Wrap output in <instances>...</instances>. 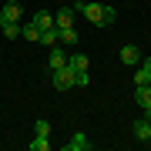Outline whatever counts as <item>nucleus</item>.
<instances>
[{
    "instance_id": "obj_21",
    "label": "nucleus",
    "mask_w": 151,
    "mask_h": 151,
    "mask_svg": "<svg viewBox=\"0 0 151 151\" xmlns=\"http://www.w3.org/2000/svg\"><path fill=\"white\" fill-rule=\"evenodd\" d=\"M141 67H145V70H151V57H141Z\"/></svg>"
},
{
    "instance_id": "obj_15",
    "label": "nucleus",
    "mask_w": 151,
    "mask_h": 151,
    "mask_svg": "<svg viewBox=\"0 0 151 151\" xmlns=\"http://www.w3.org/2000/svg\"><path fill=\"white\" fill-rule=\"evenodd\" d=\"M0 34H4L7 40H14V37H20V24H17V20H10V24H4V27H0Z\"/></svg>"
},
{
    "instance_id": "obj_20",
    "label": "nucleus",
    "mask_w": 151,
    "mask_h": 151,
    "mask_svg": "<svg viewBox=\"0 0 151 151\" xmlns=\"http://www.w3.org/2000/svg\"><path fill=\"white\" fill-rule=\"evenodd\" d=\"M114 20H118V10L114 7H104V27H111Z\"/></svg>"
},
{
    "instance_id": "obj_12",
    "label": "nucleus",
    "mask_w": 151,
    "mask_h": 151,
    "mask_svg": "<svg viewBox=\"0 0 151 151\" xmlns=\"http://www.w3.org/2000/svg\"><path fill=\"white\" fill-rule=\"evenodd\" d=\"M57 34H60V44H67V47H74V44H77V37H81L74 27H57Z\"/></svg>"
},
{
    "instance_id": "obj_14",
    "label": "nucleus",
    "mask_w": 151,
    "mask_h": 151,
    "mask_svg": "<svg viewBox=\"0 0 151 151\" xmlns=\"http://www.w3.org/2000/svg\"><path fill=\"white\" fill-rule=\"evenodd\" d=\"M20 37H27V40H37V44H40V30L27 20V24H20Z\"/></svg>"
},
{
    "instance_id": "obj_8",
    "label": "nucleus",
    "mask_w": 151,
    "mask_h": 151,
    "mask_svg": "<svg viewBox=\"0 0 151 151\" xmlns=\"http://www.w3.org/2000/svg\"><path fill=\"white\" fill-rule=\"evenodd\" d=\"M74 17H77L74 7H60V10L54 14V24L57 27H74Z\"/></svg>"
},
{
    "instance_id": "obj_22",
    "label": "nucleus",
    "mask_w": 151,
    "mask_h": 151,
    "mask_svg": "<svg viewBox=\"0 0 151 151\" xmlns=\"http://www.w3.org/2000/svg\"><path fill=\"white\" fill-rule=\"evenodd\" d=\"M57 4H64V0H57Z\"/></svg>"
},
{
    "instance_id": "obj_9",
    "label": "nucleus",
    "mask_w": 151,
    "mask_h": 151,
    "mask_svg": "<svg viewBox=\"0 0 151 151\" xmlns=\"http://www.w3.org/2000/svg\"><path fill=\"white\" fill-rule=\"evenodd\" d=\"M50 70H57V67H64L67 64V54H64V47H60V44H54V47H50Z\"/></svg>"
},
{
    "instance_id": "obj_17",
    "label": "nucleus",
    "mask_w": 151,
    "mask_h": 151,
    "mask_svg": "<svg viewBox=\"0 0 151 151\" xmlns=\"http://www.w3.org/2000/svg\"><path fill=\"white\" fill-rule=\"evenodd\" d=\"M134 84H138V87H145V84H151V70H145V67L138 64V67H134Z\"/></svg>"
},
{
    "instance_id": "obj_1",
    "label": "nucleus",
    "mask_w": 151,
    "mask_h": 151,
    "mask_svg": "<svg viewBox=\"0 0 151 151\" xmlns=\"http://www.w3.org/2000/svg\"><path fill=\"white\" fill-rule=\"evenodd\" d=\"M74 10L81 14L84 20H91L94 27H104V4H94V0H91V4H81V0H77Z\"/></svg>"
},
{
    "instance_id": "obj_10",
    "label": "nucleus",
    "mask_w": 151,
    "mask_h": 151,
    "mask_svg": "<svg viewBox=\"0 0 151 151\" xmlns=\"http://www.w3.org/2000/svg\"><path fill=\"white\" fill-rule=\"evenodd\" d=\"M67 67L70 70H87V67H91V57H87V54H70L67 57Z\"/></svg>"
},
{
    "instance_id": "obj_16",
    "label": "nucleus",
    "mask_w": 151,
    "mask_h": 151,
    "mask_svg": "<svg viewBox=\"0 0 151 151\" xmlns=\"http://www.w3.org/2000/svg\"><path fill=\"white\" fill-rule=\"evenodd\" d=\"M50 131H54V128H50V121H47V118H37V121H34V134L50 138Z\"/></svg>"
},
{
    "instance_id": "obj_5",
    "label": "nucleus",
    "mask_w": 151,
    "mask_h": 151,
    "mask_svg": "<svg viewBox=\"0 0 151 151\" xmlns=\"http://www.w3.org/2000/svg\"><path fill=\"white\" fill-rule=\"evenodd\" d=\"M118 57H121V64H128V67H138V64H141V50L134 47V44H124Z\"/></svg>"
},
{
    "instance_id": "obj_3",
    "label": "nucleus",
    "mask_w": 151,
    "mask_h": 151,
    "mask_svg": "<svg viewBox=\"0 0 151 151\" xmlns=\"http://www.w3.org/2000/svg\"><path fill=\"white\" fill-rule=\"evenodd\" d=\"M20 14H24V7L17 4V0L4 4V7H0V27H4V24H10V20H17V24H20Z\"/></svg>"
},
{
    "instance_id": "obj_23",
    "label": "nucleus",
    "mask_w": 151,
    "mask_h": 151,
    "mask_svg": "<svg viewBox=\"0 0 151 151\" xmlns=\"http://www.w3.org/2000/svg\"><path fill=\"white\" fill-rule=\"evenodd\" d=\"M148 145H151V138H148Z\"/></svg>"
},
{
    "instance_id": "obj_6",
    "label": "nucleus",
    "mask_w": 151,
    "mask_h": 151,
    "mask_svg": "<svg viewBox=\"0 0 151 151\" xmlns=\"http://www.w3.org/2000/svg\"><path fill=\"white\" fill-rule=\"evenodd\" d=\"M134 138H138V141H148V138H151V118H148V114L134 118Z\"/></svg>"
},
{
    "instance_id": "obj_18",
    "label": "nucleus",
    "mask_w": 151,
    "mask_h": 151,
    "mask_svg": "<svg viewBox=\"0 0 151 151\" xmlns=\"http://www.w3.org/2000/svg\"><path fill=\"white\" fill-rule=\"evenodd\" d=\"M27 148H30V151H50V138H44V134H37V138H34V141H30Z\"/></svg>"
},
{
    "instance_id": "obj_11",
    "label": "nucleus",
    "mask_w": 151,
    "mask_h": 151,
    "mask_svg": "<svg viewBox=\"0 0 151 151\" xmlns=\"http://www.w3.org/2000/svg\"><path fill=\"white\" fill-rule=\"evenodd\" d=\"M134 101H138V108H141V111H145V108H151V84L138 87V91H134Z\"/></svg>"
},
{
    "instance_id": "obj_4",
    "label": "nucleus",
    "mask_w": 151,
    "mask_h": 151,
    "mask_svg": "<svg viewBox=\"0 0 151 151\" xmlns=\"http://www.w3.org/2000/svg\"><path fill=\"white\" fill-rule=\"evenodd\" d=\"M94 145L87 141L84 131H77V134H70V141H64V151H91Z\"/></svg>"
},
{
    "instance_id": "obj_2",
    "label": "nucleus",
    "mask_w": 151,
    "mask_h": 151,
    "mask_svg": "<svg viewBox=\"0 0 151 151\" xmlns=\"http://www.w3.org/2000/svg\"><path fill=\"white\" fill-rule=\"evenodd\" d=\"M50 74H54V87H57V91H70V87H74V74H77V70H70L67 64L57 67V70H50Z\"/></svg>"
},
{
    "instance_id": "obj_19",
    "label": "nucleus",
    "mask_w": 151,
    "mask_h": 151,
    "mask_svg": "<svg viewBox=\"0 0 151 151\" xmlns=\"http://www.w3.org/2000/svg\"><path fill=\"white\" fill-rule=\"evenodd\" d=\"M91 84V74H87V70H77L74 74V87H87Z\"/></svg>"
},
{
    "instance_id": "obj_7",
    "label": "nucleus",
    "mask_w": 151,
    "mask_h": 151,
    "mask_svg": "<svg viewBox=\"0 0 151 151\" xmlns=\"http://www.w3.org/2000/svg\"><path fill=\"white\" fill-rule=\"evenodd\" d=\"M30 24H34L37 30H50V27H57V24H54V14H47V10H37V14L30 17Z\"/></svg>"
},
{
    "instance_id": "obj_13",
    "label": "nucleus",
    "mask_w": 151,
    "mask_h": 151,
    "mask_svg": "<svg viewBox=\"0 0 151 151\" xmlns=\"http://www.w3.org/2000/svg\"><path fill=\"white\" fill-rule=\"evenodd\" d=\"M40 44H44V47H54V44H60V34H57V27L40 30Z\"/></svg>"
}]
</instances>
